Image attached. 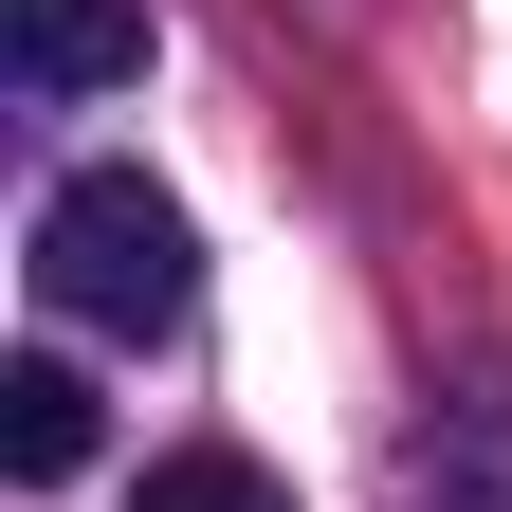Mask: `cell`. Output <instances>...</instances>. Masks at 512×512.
Here are the masks:
<instances>
[{"instance_id":"3","label":"cell","mask_w":512,"mask_h":512,"mask_svg":"<svg viewBox=\"0 0 512 512\" xmlns=\"http://www.w3.org/2000/svg\"><path fill=\"white\" fill-rule=\"evenodd\" d=\"M403 494L421 512H512V384H458V403L403 439Z\"/></svg>"},{"instance_id":"1","label":"cell","mask_w":512,"mask_h":512,"mask_svg":"<svg viewBox=\"0 0 512 512\" xmlns=\"http://www.w3.org/2000/svg\"><path fill=\"white\" fill-rule=\"evenodd\" d=\"M37 293L74 311V330H128V348H147V330L202 311V238H183V202H165L147 165H74L37 202Z\"/></svg>"},{"instance_id":"2","label":"cell","mask_w":512,"mask_h":512,"mask_svg":"<svg viewBox=\"0 0 512 512\" xmlns=\"http://www.w3.org/2000/svg\"><path fill=\"white\" fill-rule=\"evenodd\" d=\"M0 55H19V92H128L147 74V0H0Z\"/></svg>"},{"instance_id":"5","label":"cell","mask_w":512,"mask_h":512,"mask_svg":"<svg viewBox=\"0 0 512 512\" xmlns=\"http://www.w3.org/2000/svg\"><path fill=\"white\" fill-rule=\"evenodd\" d=\"M128 512H293V494L256 476L238 439H202V458H147V494H128Z\"/></svg>"},{"instance_id":"4","label":"cell","mask_w":512,"mask_h":512,"mask_svg":"<svg viewBox=\"0 0 512 512\" xmlns=\"http://www.w3.org/2000/svg\"><path fill=\"white\" fill-rule=\"evenodd\" d=\"M0 476L19 494H55V476H92V366H0Z\"/></svg>"}]
</instances>
